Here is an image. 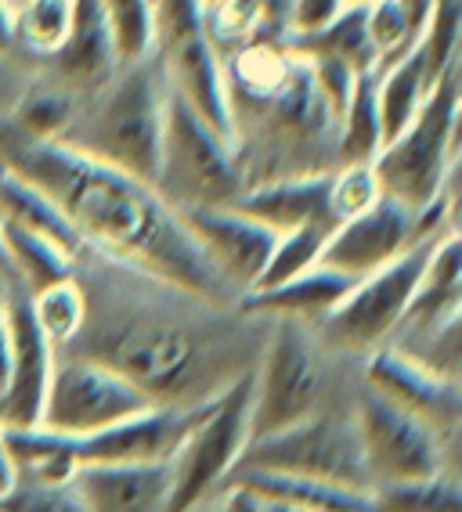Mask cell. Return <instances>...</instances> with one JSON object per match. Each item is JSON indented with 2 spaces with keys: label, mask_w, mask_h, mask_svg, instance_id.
Returning <instances> with one entry per match:
<instances>
[{
  "label": "cell",
  "mask_w": 462,
  "mask_h": 512,
  "mask_svg": "<svg viewBox=\"0 0 462 512\" xmlns=\"http://www.w3.org/2000/svg\"><path fill=\"white\" fill-rule=\"evenodd\" d=\"M0 220H4V224H15V228L37 231V235L51 238V242H58L62 249H69L73 256L84 246L80 235L73 231V224L65 220V213L51 202V195H44L33 181L15 174L11 166L0 174Z\"/></svg>",
  "instance_id": "cell-25"
},
{
  "label": "cell",
  "mask_w": 462,
  "mask_h": 512,
  "mask_svg": "<svg viewBox=\"0 0 462 512\" xmlns=\"http://www.w3.org/2000/svg\"><path fill=\"white\" fill-rule=\"evenodd\" d=\"M0 512H87L80 491L69 484H26L15 480L0 494Z\"/></svg>",
  "instance_id": "cell-35"
},
{
  "label": "cell",
  "mask_w": 462,
  "mask_h": 512,
  "mask_svg": "<svg viewBox=\"0 0 462 512\" xmlns=\"http://www.w3.org/2000/svg\"><path fill=\"white\" fill-rule=\"evenodd\" d=\"M4 170H8V163H4V159H0V174H4Z\"/></svg>",
  "instance_id": "cell-44"
},
{
  "label": "cell",
  "mask_w": 462,
  "mask_h": 512,
  "mask_svg": "<svg viewBox=\"0 0 462 512\" xmlns=\"http://www.w3.org/2000/svg\"><path fill=\"white\" fill-rule=\"evenodd\" d=\"M351 415L372 487L408 484V480H426V476L444 473L448 437L426 419L387 401L365 383L354 394Z\"/></svg>",
  "instance_id": "cell-11"
},
{
  "label": "cell",
  "mask_w": 462,
  "mask_h": 512,
  "mask_svg": "<svg viewBox=\"0 0 462 512\" xmlns=\"http://www.w3.org/2000/svg\"><path fill=\"white\" fill-rule=\"evenodd\" d=\"M116 58L141 62L156 51V0H102Z\"/></svg>",
  "instance_id": "cell-32"
},
{
  "label": "cell",
  "mask_w": 462,
  "mask_h": 512,
  "mask_svg": "<svg viewBox=\"0 0 462 512\" xmlns=\"http://www.w3.org/2000/svg\"><path fill=\"white\" fill-rule=\"evenodd\" d=\"M76 105H80V98L55 76H47L44 62H40V73L22 87L0 127H8L22 141H58L69 127Z\"/></svg>",
  "instance_id": "cell-23"
},
{
  "label": "cell",
  "mask_w": 462,
  "mask_h": 512,
  "mask_svg": "<svg viewBox=\"0 0 462 512\" xmlns=\"http://www.w3.org/2000/svg\"><path fill=\"white\" fill-rule=\"evenodd\" d=\"M333 228L336 220H311V224H300L293 231H282L275 238V249H271L268 264H264L253 289H271V285H282L289 278L311 271L322 260V249L329 242V235H333Z\"/></svg>",
  "instance_id": "cell-30"
},
{
  "label": "cell",
  "mask_w": 462,
  "mask_h": 512,
  "mask_svg": "<svg viewBox=\"0 0 462 512\" xmlns=\"http://www.w3.org/2000/svg\"><path fill=\"white\" fill-rule=\"evenodd\" d=\"M213 401V397H210ZM206 404L192 408H170V404H152L145 412L105 426L98 433L76 440V458L80 466H102V462H170L188 437Z\"/></svg>",
  "instance_id": "cell-16"
},
{
  "label": "cell",
  "mask_w": 462,
  "mask_h": 512,
  "mask_svg": "<svg viewBox=\"0 0 462 512\" xmlns=\"http://www.w3.org/2000/svg\"><path fill=\"white\" fill-rule=\"evenodd\" d=\"M379 195L383 192H379L372 163H347L336 166L333 174H329V213H333L336 224L347 217H358L361 210H369Z\"/></svg>",
  "instance_id": "cell-34"
},
{
  "label": "cell",
  "mask_w": 462,
  "mask_h": 512,
  "mask_svg": "<svg viewBox=\"0 0 462 512\" xmlns=\"http://www.w3.org/2000/svg\"><path fill=\"white\" fill-rule=\"evenodd\" d=\"M177 217L195 238V246L203 249L213 271L242 300L268 264L278 231L235 206H192V210H177Z\"/></svg>",
  "instance_id": "cell-14"
},
{
  "label": "cell",
  "mask_w": 462,
  "mask_h": 512,
  "mask_svg": "<svg viewBox=\"0 0 462 512\" xmlns=\"http://www.w3.org/2000/svg\"><path fill=\"white\" fill-rule=\"evenodd\" d=\"M0 159L51 195L84 246L210 303H239L177 210L148 181L80 156L62 141H22L8 127H0Z\"/></svg>",
  "instance_id": "cell-2"
},
{
  "label": "cell",
  "mask_w": 462,
  "mask_h": 512,
  "mask_svg": "<svg viewBox=\"0 0 462 512\" xmlns=\"http://www.w3.org/2000/svg\"><path fill=\"white\" fill-rule=\"evenodd\" d=\"M8 325H11V368L0 390V430H26L40 426L47 383L58 350L44 339L29 314L26 289H8Z\"/></svg>",
  "instance_id": "cell-15"
},
{
  "label": "cell",
  "mask_w": 462,
  "mask_h": 512,
  "mask_svg": "<svg viewBox=\"0 0 462 512\" xmlns=\"http://www.w3.org/2000/svg\"><path fill=\"white\" fill-rule=\"evenodd\" d=\"M8 51H19L15 37H11V0H0V55Z\"/></svg>",
  "instance_id": "cell-39"
},
{
  "label": "cell",
  "mask_w": 462,
  "mask_h": 512,
  "mask_svg": "<svg viewBox=\"0 0 462 512\" xmlns=\"http://www.w3.org/2000/svg\"><path fill=\"white\" fill-rule=\"evenodd\" d=\"M260 509H264V512H307V509H296V505L268 502V498H260Z\"/></svg>",
  "instance_id": "cell-42"
},
{
  "label": "cell",
  "mask_w": 462,
  "mask_h": 512,
  "mask_svg": "<svg viewBox=\"0 0 462 512\" xmlns=\"http://www.w3.org/2000/svg\"><path fill=\"white\" fill-rule=\"evenodd\" d=\"M116 65L120 58H116L102 0H73L69 33H65L62 47L44 62V73L65 83L76 98H84L116 73Z\"/></svg>",
  "instance_id": "cell-18"
},
{
  "label": "cell",
  "mask_w": 462,
  "mask_h": 512,
  "mask_svg": "<svg viewBox=\"0 0 462 512\" xmlns=\"http://www.w3.org/2000/svg\"><path fill=\"white\" fill-rule=\"evenodd\" d=\"M69 19L73 0H11V37L33 62H47L62 47Z\"/></svg>",
  "instance_id": "cell-29"
},
{
  "label": "cell",
  "mask_w": 462,
  "mask_h": 512,
  "mask_svg": "<svg viewBox=\"0 0 462 512\" xmlns=\"http://www.w3.org/2000/svg\"><path fill=\"white\" fill-rule=\"evenodd\" d=\"M145 408H152V401L102 361L80 354H55L40 426L65 433V437H87Z\"/></svg>",
  "instance_id": "cell-13"
},
{
  "label": "cell",
  "mask_w": 462,
  "mask_h": 512,
  "mask_svg": "<svg viewBox=\"0 0 462 512\" xmlns=\"http://www.w3.org/2000/svg\"><path fill=\"white\" fill-rule=\"evenodd\" d=\"M11 368V325H8V289L0 285V390L8 383Z\"/></svg>",
  "instance_id": "cell-37"
},
{
  "label": "cell",
  "mask_w": 462,
  "mask_h": 512,
  "mask_svg": "<svg viewBox=\"0 0 462 512\" xmlns=\"http://www.w3.org/2000/svg\"><path fill=\"white\" fill-rule=\"evenodd\" d=\"M289 47L307 58H336V62L358 69V73L376 69V55H372L369 33H365V4L343 8L325 29H318L311 37L289 40Z\"/></svg>",
  "instance_id": "cell-28"
},
{
  "label": "cell",
  "mask_w": 462,
  "mask_h": 512,
  "mask_svg": "<svg viewBox=\"0 0 462 512\" xmlns=\"http://www.w3.org/2000/svg\"><path fill=\"white\" fill-rule=\"evenodd\" d=\"M73 487L87 512H167L170 462H102L80 466Z\"/></svg>",
  "instance_id": "cell-19"
},
{
  "label": "cell",
  "mask_w": 462,
  "mask_h": 512,
  "mask_svg": "<svg viewBox=\"0 0 462 512\" xmlns=\"http://www.w3.org/2000/svg\"><path fill=\"white\" fill-rule=\"evenodd\" d=\"M235 469L307 476V480H325V484L354 487V491H372L351 408H333V404L286 430L250 440Z\"/></svg>",
  "instance_id": "cell-9"
},
{
  "label": "cell",
  "mask_w": 462,
  "mask_h": 512,
  "mask_svg": "<svg viewBox=\"0 0 462 512\" xmlns=\"http://www.w3.org/2000/svg\"><path fill=\"white\" fill-rule=\"evenodd\" d=\"M224 484H239L268 502L296 505L307 512H372V491H354V487L325 484V480H307V476L286 473H260V469H235Z\"/></svg>",
  "instance_id": "cell-22"
},
{
  "label": "cell",
  "mask_w": 462,
  "mask_h": 512,
  "mask_svg": "<svg viewBox=\"0 0 462 512\" xmlns=\"http://www.w3.org/2000/svg\"><path fill=\"white\" fill-rule=\"evenodd\" d=\"M250 394L253 372H246L231 386H224L213 401H206L199 422L170 458L167 512H192L239 466L242 451L250 444Z\"/></svg>",
  "instance_id": "cell-10"
},
{
  "label": "cell",
  "mask_w": 462,
  "mask_h": 512,
  "mask_svg": "<svg viewBox=\"0 0 462 512\" xmlns=\"http://www.w3.org/2000/svg\"><path fill=\"white\" fill-rule=\"evenodd\" d=\"M0 285H8V289H19V282H15V271H11L8 249H4V235H0Z\"/></svg>",
  "instance_id": "cell-41"
},
{
  "label": "cell",
  "mask_w": 462,
  "mask_h": 512,
  "mask_svg": "<svg viewBox=\"0 0 462 512\" xmlns=\"http://www.w3.org/2000/svg\"><path fill=\"white\" fill-rule=\"evenodd\" d=\"M4 448H8L15 480H26V484H69L80 469L76 440L47 426L4 430Z\"/></svg>",
  "instance_id": "cell-24"
},
{
  "label": "cell",
  "mask_w": 462,
  "mask_h": 512,
  "mask_svg": "<svg viewBox=\"0 0 462 512\" xmlns=\"http://www.w3.org/2000/svg\"><path fill=\"white\" fill-rule=\"evenodd\" d=\"M152 188L174 210L231 206L246 188L231 141L217 134L203 116H195L174 94H167L163 145H159V166Z\"/></svg>",
  "instance_id": "cell-7"
},
{
  "label": "cell",
  "mask_w": 462,
  "mask_h": 512,
  "mask_svg": "<svg viewBox=\"0 0 462 512\" xmlns=\"http://www.w3.org/2000/svg\"><path fill=\"white\" fill-rule=\"evenodd\" d=\"M0 235H4V249H8L15 282L26 293H37L44 285H55L73 275V253L62 249L58 242H51V238L15 228V224H4V220H0Z\"/></svg>",
  "instance_id": "cell-27"
},
{
  "label": "cell",
  "mask_w": 462,
  "mask_h": 512,
  "mask_svg": "<svg viewBox=\"0 0 462 512\" xmlns=\"http://www.w3.org/2000/svg\"><path fill=\"white\" fill-rule=\"evenodd\" d=\"M459 109H462V76L452 65L423 105L394 138L372 159L379 192L401 202L408 210H430L434 202L455 192L459 170Z\"/></svg>",
  "instance_id": "cell-5"
},
{
  "label": "cell",
  "mask_w": 462,
  "mask_h": 512,
  "mask_svg": "<svg viewBox=\"0 0 462 512\" xmlns=\"http://www.w3.org/2000/svg\"><path fill=\"white\" fill-rule=\"evenodd\" d=\"M15 484V473H11V458H8V448H4V430H0V494L8 491Z\"/></svg>",
  "instance_id": "cell-40"
},
{
  "label": "cell",
  "mask_w": 462,
  "mask_h": 512,
  "mask_svg": "<svg viewBox=\"0 0 462 512\" xmlns=\"http://www.w3.org/2000/svg\"><path fill=\"white\" fill-rule=\"evenodd\" d=\"M329 174H300L250 184V188H242L231 206L250 213L260 224H268L278 235L300 228V224H311V220H333V213H329Z\"/></svg>",
  "instance_id": "cell-21"
},
{
  "label": "cell",
  "mask_w": 462,
  "mask_h": 512,
  "mask_svg": "<svg viewBox=\"0 0 462 512\" xmlns=\"http://www.w3.org/2000/svg\"><path fill=\"white\" fill-rule=\"evenodd\" d=\"M448 224H455V192L444 195L441 202H434L423 213L379 195L369 210L336 224L318 264L343 271L351 278H365L379 267H387L390 260H398L408 246H416L419 238L434 235Z\"/></svg>",
  "instance_id": "cell-12"
},
{
  "label": "cell",
  "mask_w": 462,
  "mask_h": 512,
  "mask_svg": "<svg viewBox=\"0 0 462 512\" xmlns=\"http://www.w3.org/2000/svg\"><path fill=\"white\" fill-rule=\"evenodd\" d=\"M217 512H264V509H260V498L253 491H246V487H239V484H228Z\"/></svg>",
  "instance_id": "cell-38"
},
{
  "label": "cell",
  "mask_w": 462,
  "mask_h": 512,
  "mask_svg": "<svg viewBox=\"0 0 462 512\" xmlns=\"http://www.w3.org/2000/svg\"><path fill=\"white\" fill-rule=\"evenodd\" d=\"M84 289V325L58 354L102 361L152 404L192 408L253 372L268 321L239 303H210L91 246L73 256Z\"/></svg>",
  "instance_id": "cell-1"
},
{
  "label": "cell",
  "mask_w": 462,
  "mask_h": 512,
  "mask_svg": "<svg viewBox=\"0 0 462 512\" xmlns=\"http://www.w3.org/2000/svg\"><path fill=\"white\" fill-rule=\"evenodd\" d=\"M167 94V76L156 55L116 65V73L102 87L80 98L58 141L80 156L152 184L163 145Z\"/></svg>",
  "instance_id": "cell-4"
},
{
  "label": "cell",
  "mask_w": 462,
  "mask_h": 512,
  "mask_svg": "<svg viewBox=\"0 0 462 512\" xmlns=\"http://www.w3.org/2000/svg\"><path fill=\"white\" fill-rule=\"evenodd\" d=\"M354 282H358V278L333 271V267H325V264H315L311 271L289 278V282H282V285L246 293L239 300V311L253 314V318H264V321L286 318V321H300V325L318 329L325 321V314L351 293Z\"/></svg>",
  "instance_id": "cell-20"
},
{
  "label": "cell",
  "mask_w": 462,
  "mask_h": 512,
  "mask_svg": "<svg viewBox=\"0 0 462 512\" xmlns=\"http://www.w3.org/2000/svg\"><path fill=\"white\" fill-rule=\"evenodd\" d=\"M333 350L311 325L300 321H268V336L253 365L250 394V440L286 430L307 415L333 404Z\"/></svg>",
  "instance_id": "cell-6"
},
{
  "label": "cell",
  "mask_w": 462,
  "mask_h": 512,
  "mask_svg": "<svg viewBox=\"0 0 462 512\" xmlns=\"http://www.w3.org/2000/svg\"><path fill=\"white\" fill-rule=\"evenodd\" d=\"M84 311V289H80V282L73 275L29 293V314H33L37 329L44 332V339L55 350H65L76 339V332L84 325Z\"/></svg>",
  "instance_id": "cell-31"
},
{
  "label": "cell",
  "mask_w": 462,
  "mask_h": 512,
  "mask_svg": "<svg viewBox=\"0 0 462 512\" xmlns=\"http://www.w3.org/2000/svg\"><path fill=\"white\" fill-rule=\"evenodd\" d=\"M441 231L419 238L416 246H408L398 260H390L387 267L358 278L351 285V293L343 296L315 329L322 347L333 350L343 361H361L372 350L387 347L390 336L398 332L401 318H405L408 303H412V293H416L419 275L426 267V256H430Z\"/></svg>",
  "instance_id": "cell-8"
},
{
  "label": "cell",
  "mask_w": 462,
  "mask_h": 512,
  "mask_svg": "<svg viewBox=\"0 0 462 512\" xmlns=\"http://www.w3.org/2000/svg\"><path fill=\"white\" fill-rule=\"evenodd\" d=\"M343 8H351V0H286V8H282V33L289 40L311 37V33L329 26Z\"/></svg>",
  "instance_id": "cell-36"
},
{
  "label": "cell",
  "mask_w": 462,
  "mask_h": 512,
  "mask_svg": "<svg viewBox=\"0 0 462 512\" xmlns=\"http://www.w3.org/2000/svg\"><path fill=\"white\" fill-rule=\"evenodd\" d=\"M271 8L278 11V19H282V8H286V0H271Z\"/></svg>",
  "instance_id": "cell-43"
},
{
  "label": "cell",
  "mask_w": 462,
  "mask_h": 512,
  "mask_svg": "<svg viewBox=\"0 0 462 512\" xmlns=\"http://www.w3.org/2000/svg\"><path fill=\"white\" fill-rule=\"evenodd\" d=\"M361 383L383 394L387 401L401 404L412 415L426 419L430 426L452 437L459 426V379H444L419 365L416 357L401 354L398 347H379L369 357H361Z\"/></svg>",
  "instance_id": "cell-17"
},
{
  "label": "cell",
  "mask_w": 462,
  "mask_h": 512,
  "mask_svg": "<svg viewBox=\"0 0 462 512\" xmlns=\"http://www.w3.org/2000/svg\"><path fill=\"white\" fill-rule=\"evenodd\" d=\"M340 116L315 80V69L293 51L289 73L275 91L231 101V148L242 184L336 170Z\"/></svg>",
  "instance_id": "cell-3"
},
{
  "label": "cell",
  "mask_w": 462,
  "mask_h": 512,
  "mask_svg": "<svg viewBox=\"0 0 462 512\" xmlns=\"http://www.w3.org/2000/svg\"><path fill=\"white\" fill-rule=\"evenodd\" d=\"M372 512H462V494L452 476H426L408 484L372 487Z\"/></svg>",
  "instance_id": "cell-33"
},
{
  "label": "cell",
  "mask_w": 462,
  "mask_h": 512,
  "mask_svg": "<svg viewBox=\"0 0 462 512\" xmlns=\"http://www.w3.org/2000/svg\"><path fill=\"white\" fill-rule=\"evenodd\" d=\"M383 119H379L376 101V73L365 69L354 80V91L347 98V109L340 112L336 127V166L347 163H372L383 148Z\"/></svg>",
  "instance_id": "cell-26"
}]
</instances>
